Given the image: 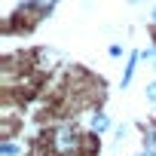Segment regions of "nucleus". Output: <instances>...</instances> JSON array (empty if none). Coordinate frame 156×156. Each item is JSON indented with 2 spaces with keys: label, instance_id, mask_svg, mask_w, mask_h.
Segmentation results:
<instances>
[{
  "label": "nucleus",
  "instance_id": "nucleus-7",
  "mask_svg": "<svg viewBox=\"0 0 156 156\" xmlns=\"http://www.w3.org/2000/svg\"><path fill=\"white\" fill-rule=\"evenodd\" d=\"M141 61H153V70H156V46H150V49H141Z\"/></svg>",
  "mask_w": 156,
  "mask_h": 156
},
{
  "label": "nucleus",
  "instance_id": "nucleus-10",
  "mask_svg": "<svg viewBox=\"0 0 156 156\" xmlns=\"http://www.w3.org/2000/svg\"><path fill=\"white\" fill-rule=\"evenodd\" d=\"M126 135H129V126H119V129H116V138H119V141H122V138H126Z\"/></svg>",
  "mask_w": 156,
  "mask_h": 156
},
{
  "label": "nucleus",
  "instance_id": "nucleus-3",
  "mask_svg": "<svg viewBox=\"0 0 156 156\" xmlns=\"http://www.w3.org/2000/svg\"><path fill=\"white\" fill-rule=\"evenodd\" d=\"M138 61H141V52H132V55H129V64H126V70H122V89H129V83H132V76H135Z\"/></svg>",
  "mask_w": 156,
  "mask_h": 156
},
{
  "label": "nucleus",
  "instance_id": "nucleus-13",
  "mask_svg": "<svg viewBox=\"0 0 156 156\" xmlns=\"http://www.w3.org/2000/svg\"><path fill=\"white\" fill-rule=\"evenodd\" d=\"M132 3H141V0H132Z\"/></svg>",
  "mask_w": 156,
  "mask_h": 156
},
{
  "label": "nucleus",
  "instance_id": "nucleus-4",
  "mask_svg": "<svg viewBox=\"0 0 156 156\" xmlns=\"http://www.w3.org/2000/svg\"><path fill=\"white\" fill-rule=\"evenodd\" d=\"M55 3H58V0H31V3H28V9H31V12H37V16H46Z\"/></svg>",
  "mask_w": 156,
  "mask_h": 156
},
{
  "label": "nucleus",
  "instance_id": "nucleus-6",
  "mask_svg": "<svg viewBox=\"0 0 156 156\" xmlns=\"http://www.w3.org/2000/svg\"><path fill=\"white\" fill-rule=\"evenodd\" d=\"M144 150L156 153V126H144Z\"/></svg>",
  "mask_w": 156,
  "mask_h": 156
},
{
  "label": "nucleus",
  "instance_id": "nucleus-9",
  "mask_svg": "<svg viewBox=\"0 0 156 156\" xmlns=\"http://www.w3.org/2000/svg\"><path fill=\"white\" fill-rule=\"evenodd\" d=\"M107 52H110L113 58H119V55H122V46H119V43H110V49H107Z\"/></svg>",
  "mask_w": 156,
  "mask_h": 156
},
{
  "label": "nucleus",
  "instance_id": "nucleus-11",
  "mask_svg": "<svg viewBox=\"0 0 156 156\" xmlns=\"http://www.w3.org/2000/svg\"><path fill=\"white\" fill-rule=\"evenodd\" d=\"M138 156H156V153H150V150H141V153H138Z\"/></svg>",
  "mask_w": 156,
  "mask_h": 156
},
{
  "label": "nucleus",
  "instance_id": "nucleus-1",
  "mask_svg": "<svg viewBox=\"0 0 156 156\" xmlns=\"http://www.w3.org/2000/svg\"><path fill=\"white\" fill-rule=\"evenodd\" d=\"M46 144H49V150L55 156H73V153H80V147H83V135H80V129H76L73 122H61V126L49 129Z\"/></svg>",
  "mask_w": 156,
  "mask_h": 156
},
{
  "label": "nucleus",
  "instance_id": "nucleus-2",
  "mask_svg": "<svg viewBox=\"0 0 156 156\" xmlns=\"http://www.w3.org/2000/svg\"><path fill=\"white\" fill-rule=\"evenodd\" d=\"M89 129H92V135H104L107 129H110V116L107 113H92V122H89Z\"/></svg>",
  "mask_w": 156,
  "mask_h": 156
},
{
  "label": "nucleus",
  "instance_id": "nucleus-8",
  "mask_svg": "<svg viewBox=\"0 0 156 156\" xmlns=\"http://www.w3.org/2000/svg\"><path fill=\"white\" fill-rule=\"evenodd\" d=\"M144 92H147V101H150V104H156V83H150Z\"/></svg>",
  "mask_w": 156,
  "mask_h": 156
},
{
  "label": "nucleus",
  "instance_id": "nucleus-12",
  "mask_svg": "<svg viewBox=\"0 0 156 156\" xmlns=\"http://www.w3.org/2000/svg\"><path fill=\"white\" fill-rule=\"evenodd\" d=\"M150 19H153V25H156V6H153V12H150Z\"/></svg>",
  "mask_w": 156,
  "mask_h": 156
},
{
  "label": "nucleus",
  "instance_id": "nucleus-5",
  "mask_svg": "<svg viewBox=\"0 0 156 156\" xmlns=\"http://www.w3.org/2000/svg\"><path fill=\"white\" fill-rule=\"evenodd\" d=\"M25 150H22V144H16V141H0V156H22Z\"/></svg>",
  "mask_w": 156,
  "mask_h": 156
}]
</instances>
